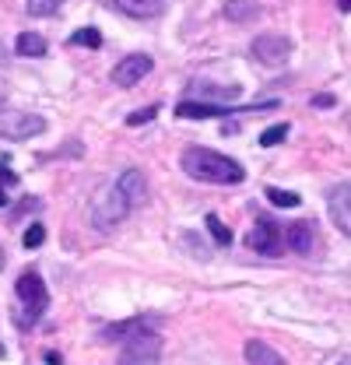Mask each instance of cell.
Instances as JSON below:
<instances>
[{
  "mask_svg": "<svg viewBox=\"0 0 351 365\" xmlns=\"http://www.w3.org/2000/svg\"><path fill=\"white\" fill-rule=\"evenodd\" d=\"M179 165H183V173H186L190 180H197V182L232 186V182L246 180V169H243L235 158H228V155H221V151H211V148H186L183 158H179Z\"/></svg>",
  "mask_w": 351,
  "mask_h": 365,
  "instance_id": "6da1fadb",
  "label": "cell"
},
{
  "mask_svg": "<svg viewBox=\"0 0 351 365\" xmlns=\"http://www.w3.org/2000/svg\"><path fill=\"white\" fill-rule=\"evenodd\" d=\"M263 113V109H278V98H267V102H253V106H232V102H200V98H183L179 106H176V116L179 120H225V116H232V113Z\"/></svg>",
  "mask_w": 351,
  "mask_h": 365,
  "instance_id": "7a4b0ae2",
  "label": "cell"
},
{
  "mask_svg": "<svg viewBox=\"0 0 351 365\" xmlns=\"http://www.w3.org/2000/svg\"><path fill=\"white\" fill-rule=\"evenodd\" d=\"M127 215H131V204H127V197L120 193L116 182L113 186H102L91 197V225L98 228V232H113Z\"/></svg>",
  "mask_w": 351,
  "mask_h": 365,
  "instance_id": "3957f363",
  "label": "cell"
},
{
  "mask_svg": "<svg viewBox=\"0 0 351 365\" xmlns=\"http://www.w3.org/2000/svg\"><path fill=\"white\" fill-rule=\"evenodd\" d=\"M158 362H162V337L141 323L127 337V344H123L120 365H158Z\"/></svg>",
  "mask_w": 351,
  "mask_h": 365,
  "instance_id": "277c9868",
  "label": "cell"
},
{
  "mask_svg": "<svg viewBox=\"0 0 351 365\" xmlns=\"http://www.w3.org/2000/svg\"><path fill=\"white\" fill-rule=\"evenodd\" d=\"M14 292H18V299H21V309H25L29 323H36V319L49 309V288H46V281H43V274L39 271L21 274L18 284H14Z\"/></svg>",
  "mask_w": 351,
  "mask_h": 365,
  "instance_id": "5b68a950",
  "label": "cell"
},
{
  "mask_svg": "<svg viewBox=\"0 0 351 365\" xmlns=\"http://www.w3.org/2000/svg\"><path fill=\"white\" fill-rule=\"evenodd\" d=\"M246 246L263 253V257H278L281 246H285V242H281V225H278L270 215L257 218V225L250 228V235H246Z\"/></svg>",
  "mask_w": 351,
  "mask_h": 365,
  "instance_id": "8992f818",
  "label": "cell"
},
{
  "mask_svg": "<svg viewBox=\"0 0 351 365\" xmlns=\"http://www.w3.org/2000/svg\"><path fill=\"white\" fill-rule=\"evenodd\" d=\"M46 130V120L36 113H4L0 116V137H11V140H29V137H39Z\"/></svg>",
  "mask_w": 351,
  "mask_h": 365,
  "instance_id": "52a82bcc",
  "label": "cell"
},
{
  "mask_svg": "<svg viewBox=\"0 0 351 365\" xmlns=\"http://www.w3.org/2000/svg\"><path fill=\"white\" fill-rule=\"evenodd\" d=\"M151 56L148 53H131V56H123L116 67H113V85H120V88H133V85H141L148 74H151Z\"/></svg>",
  "mask_w": 351,
  "mask_h": 365,
  "instance_id": "ba28073f",
  "label": "cell"
},
{
  "mask_svg": "<svg viewBox=\"0 0 351 365\" xmlns=\"http://www.w3.org/2000/svg\"><path fill=\"white\" fill-rule=\"evenodd\" d=\"M253 56L267 67H281L292 56V43L285 36H257L253 39Z\"/></svg>",
  "mask_w": 351,
  "mask_h": 365,
  "instance_id": "9c48e42d",
  "label": "cell"
},
{
  "mask_svg": "<svg viewBox=\"0 0 351 365\" xmlns=\"http://www.w3.org/2000/svg\"><path fill=\"white\" fill-rule=\"evenodd\" d=\"M330 222L337 225L341 235H351V186L341 182L337 193L330 197Z\"/></svg>",
  "mask_w": 351,
  "mask_h": 365,
  "instance_id": "30bf717a",
  "label": "cell"
},
{
  "mask_svg": "<svg viewBox=\"0 0 351 365\" xmlns=\"http://www.w3.org/2000/svg\"><path fill=\"white\" fill-rule=\"evenodd\" d=\"M285 242H288V250L292 253H299V257H309L312 253V242H316V232L309 222H292V225L285 228V235H281Z\"/></svg>",
  "mask_w": 351,
  "mask_h": 365,
  "instance_id": "8fae6325",
  "label": "cell"
},
{
  "mask_svg": "<svg viewBox=\"0 0 351 365\" xmlns=\"http://www.w3.org/2000/svg\"><path fill=\"white\" fill-rule=\"evenodd\" d=\"M116 186H120V193L127 197V204H131V207H137V204H144V200H148V180H144V173H141V169H127V173L116 180Z\"/></svg>",
  "mask_w": 351,
  "mask_h": 365,
  "instance_id": "7c38bea8",
  "label": "cell"
},
{
  "mask_svg": "<svg viewBox=\"0 0 351 365\" xmlns=\"http://www.w3.org/2000/svg\"><path fill=\"white\" fill-rule=\"evenodd\" d=\"M186 98H215V102H235L239 98V85H228V88H221V85H211V81H197V85H190V95Z\"/></svg>",
  "mask_w": 351,
  "mask_h": 365,
  "instance_id": "4fadbf2b",
  "label": "cell"
},
{
  "mask_svg": "<svg viewBox=\"0 0 351 365\" xmlns=\"http://www.w3.org/2000/svg\"><path fill=\"white\" fill-rule=\"evenodd\" d=\"M246 362L250 365H288L270 344H263V341H246Z\"/></svg>",
  "mask_w": 351,
  "mask_h": 365,
  "instance_id": "5bb4252c",
  "label": "cell"
},
{
  "mask_svg": "<svg viewBox=\"0 0 351 365\" xmlns=\"http://www.w3.org/2000/svg\"><path fill=\"white\" fill-rule=\"evenodd\" d=\"M116 7L131 18H155V14H162L166 0H116Z\"/></svg>",
  "mask_w": 351,
  "mask_h": 365,
  "instance_id": "9a60e30c",
  "label": "cell"
},
{
  "mask_svg": "<svg viewBox=\"0 0 351 365\" xmlns=\"http://www.w3.org/2000/svg\"><path fill=\"white\" fill-rule=\"evenodd\" d=\"M14 53H18V56H46L49 46H46V39L39 32H21L18 43H14Z\"/></svg>",
  "mask_w": 351,
  "mask_h": 365,
  "instance_id": "2e32d148",
  "label": "cell"
},
{
  "mask_svg": "<svg viewBox=\"0 0 351 365\" xmlns=\"http://www.w3.org/2000/svg\"><path fill=\"white\" fill-rule=\"evenodd\" d=\"M260 14V4L257 0H225V18L228 21H250Z\"/></svg>",
  "mask_w": 351,
  "mask_h": 365,
  "instance_id": "e0dca14e",
  "label": "cell"
},
{
  "mask_svg": "<svg viewBox=\"0 0 351 365\" xmlns=\"http://www.w3.org/2000/svg\"><path fill=\"white\" fill-rule=\"evenodd\" d=\"M267 200H270L274 207H299V204H302L299 193H292V190H278V186H267Z\"/></svg>",
  "mask_w": 351,
  "mask_h": 365,
  "instance_id": "ac0fdd59",
  "label": "cell"
},
{
  "mask_svg": "<svg viewBox=\"0 0 351 365\" xmlns=\"http://www.w3.org/2000/svg\"><path fill=\"white\" fill-rule=\"evenodd\" d=\"M25 7H29L32 18H49L63 7V0H25Z\"/></svg>",
  "mask_w": 351,
  "mask_h": 365,
  "instance_id": "d6986e66",
  "label": "cell"
},
{
  "mask_svg": "<svg viewBox=\"0 0 351 365\" xmlns=\"http://www.w3.org/2000/svg\"><path fill=\"white\" fill-rule=\"evenodd\" d=\"M204 222H208V232L215 235V242H218V246H228V242H232V228L225 225L218 215H208Z\"/></svg>",
  "mask_w": 351,
  "mask_h": 365,
  "instance_id": "ffe728a7",
  "label": "cell"
},
{
  "mask_svg": "<svg viewBox=\"0 0 351 365\" xmlns=\"http://www.w3.org/2000/svg\"><path fill=\"white\" fill-rule=\"evenodd\" d=\"M71 46H85V49H98L102 46V32L98 29H78L71 36Z\"/></svg>",
  "mask_w": 351,
  "mask_h": 365,
  "instance_id": "44dd1931",
  "label": "cell"
},
{
  "mask_svg": "<svg viewBox=\"0 0 351 365\" xmlns=\"http://www.w3.org/2000/svg\"><path fill=\"white\" fill-rule=\"evenodd\" d=\"M137 327H141V319H131V323H113L109 330H102V337H106V341H123V337H131Z\"/></svg>",
  "mask_w": 351,
  "mask_h": 365,
  "instance_id": "7402d4cb",
  "label": "cell"
},
{
  "mask_svg": "<svg viewBox=\"0 0 351 365\" xmlns=\"http://www.w3.org/2000/svg\"><path fill=\"white\" fill-rule=\"evenodd\" d=\"M288 130H292L288 123H278V127H267V130H263V134H260V144H263V148H274V144H281V140L288 137Z\"/></svg>",
  "mask_w": 351,
  "mask_h": 365,
  "instance_id": "603a6c76",
  "label": "cell"
},
{
  "mask_svg": "<svg viewBox=\"0 0 351 365\" xmlns=\"http://www.w3.org/2000/svg\"><path fill=\"white\" fill-rule=\"evenodd\" d=\"M158 116V106H148V109H141V113H131L127 116V127H141V123H151Z\"/></svg>",
  "mask_w": 351,
  "mask_h": 365,
  "instance_id": "cb8c5ba5",
  "label": "cell"
},
{
  "mask_svg": "<svg viewBox=\"0 0 351 365\" xmlns=\"http://www.w3.org/2000/svg\"><path fill=\"white\" fill-rule=\"evenodd\" d=\"M46 242V228L43 225H32L29 232H25V250H39Z\"/></svg>",
  "mask_w": 351,
  "mask_h": 365,
  "instance_id": "d4e9b609",
  "label": "cell"
},
{
  "mask_svg": "<svg viewBox=\"0 0 351 365\" xmlns=\"http://www.w3.org/2000/svg\"><path fill=\"white\" fill-rule=\"evenodd\" d=\"M334 102H337L334 95H316V98H312V106H316V109H330Z\"/></svg>",
  "mask_w": 351,
  "mask_h": 365,
  "instance_id": "484cf974",
  "label": "cell"
},
{
  "mask_svg": "<svg viewBox=\"0 0 351 365\" xmlns=\"http://www.w3.org/2000/svg\"><path fill=\"white\" fill-rule=\"evenodd\" d=\"M0 182H7V186H14V182H18V176H14V173L4 165V162H0Z\"/></svg>",
  "mask_w": 351,
  "mask_h": 365,
  "instance_id": "4316f807",
  "label": "cell"
},
{
  "mask_svg": "<svg viewBox=\"0 0 351 365\" xmlns=\"http://www.w3.org/2000/svg\"><path fill=\"white\" fill-rule=\"evenodd\" d=\"M46 362H49V365H63V359H60L56 351H49V355H46Z\"/></svg>",
  "mask_w": 351,
  "mask_h": 365,
  "instance_id": "83f0119b",
  "label": "cell"
},
{
  "mask_svg": "<svg viewBox=\"0 0 351 365\" xmlns=\"http://www.w3.org/2000/svg\"><path fill=\"white\" fill-rule=\"evenodd\" d=\"M7 204H11V197H7V190L0 186V207H7Z\"/></svg>",
  "mask_w": 351,
  "mask_h": 365,
  "instance_id": "f1b7e54d",
  "label": "cell"
},
{
  "mask_svg": "<svg viewBox=\"0 0 351 365\" xmlns=\"http://www.w3.org/2000/svg\"><path fill=\"white\" fill-rule=\"evenodd\" d=\"M7 60H11V53H7V46L0 43V63H7Z\"/></svg>",
  "mask_w": 351,
  "mask_h": 365,
  "instance_id": "f546056e",
  "label": "cell"
},
{
  "mask_svg": "<svg viewBox=\"0 0 351 365\" xmlns=\"http://www.w3.org/2000/svg\"><path fill=\"white\" fill-rule=\"evenodd\" d=\"M337 7H341V11H345V14H348V7H351V0H337Z\"/></svg>",
  "mask_w": 351,
  "mask_h": 365,
  "instance_id": "4dcf8cb0",
  "label": "cell"
},
{
  "mask_svg": "<svg viewBox=\"0 0 351 365\" xmlns=\"http://www.w3.org/2000/svg\"><path fill=\"white\" fill-rule=\"evenodd\" d=\"M0 267H4V250H0Z\"/></svg>",
  "mask_w": 351,
  "mask_h": 365,
  "instance_id": "1f68e13d",
  "label": "cell"
},
{
  "mask_svg": "<svg viewBox=\"0 0 351 365\" xmlns=\"http://www.w3.org/2000/svg\"><path fill=\"white\" fill-rule=\"evenodd\" d=\"M0 359H4V344H0Z\"/></svg>",
  "mask_w": 351,
  "mask_h": 365,
  "instance_id": "d6a6232c",
  "label": "cell"
}]
</instances>
